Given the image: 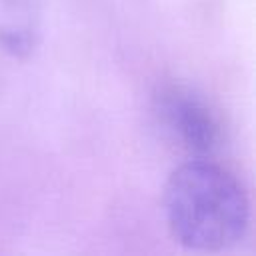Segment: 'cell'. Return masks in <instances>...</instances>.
<instances>
[{"mask_svg":"<svg viewBox=\"0 0 256 256\" xmlns=\"http://www.w3.org/2000/svg\"><path fill=\"white\" fill-rule=\"evenodd\" d=\"M162 204L170 234L190 250L234 246L250 222V202L240 180L208 160L178 166L166 182Z\"/></svg>","mask_w":256,"mask_h":256,"instance_id":"obj_1","label":"cell"},{"mask_svg":"<svg viewBox=\"0 0 256 256\" xmlns=\"http://www.w3.org/2000/svg\"><path fill=\"white\" fill-rule=\"evenodd\" d=\"M158 112L164 126L194 152H210L222 138L214 110L186 86H166L158 94Z\"/></svg>","mask_w":256,"mask_h":256,"instance_id":"obj_2","label":"cell"}]
</instances>
